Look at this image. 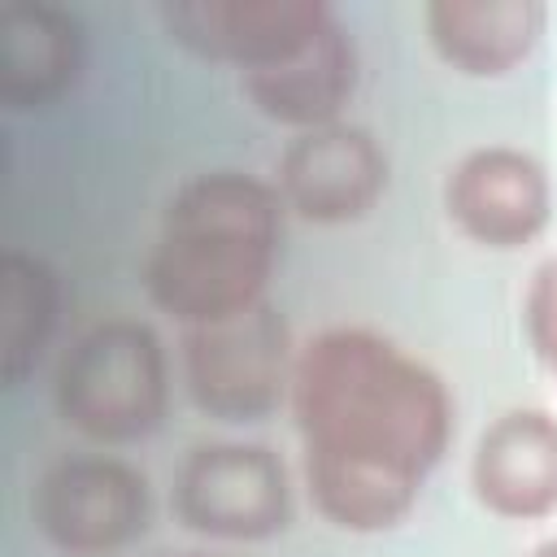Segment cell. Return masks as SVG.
I'll list each match as a JSON object with an SVG mask.
<instances>
[{"instance_id": "obj_1", "label": "cell", "mask_w": 557, "mask_h": 557, "mask_svg": "<svg viewBox=\"0 0 557 557\" xmlns=\"http://www.w3.org/2000/svg\"><path fill=\"white\" fill-rule=\"evenodd\" d=\"M287 405L309 505L344 535L396 531L457 435L444 374L361 322L322 326L296 348Z\"/></svg>"}, {"instance_id": "obj_2", "label": "cell", "mask_w": 557, "mask_h": 557, "mask_svg": "<svg viewBox=\"0 0 557 557\" xmlns=\"http://www.w3.org/2000/svg\"><path fill=\"white\" fill-rule=\"evenodd\" d=\"M283 196L248 170H200L165 200L144 261L148 300L183 331L265 300L283 261Z\"/></svg>"}, {"instance_id": "obj_3", "label": "cell", "mask_w": 557, "mask_h": 557, "mask_svg": "<svg viewBox=\"0 0 557 557\" xmlns=\"http://www.w3.org/2000/svg\"><path fill=\"white\" fill-rule=\"evenodd\" d=\"M52 405L74 435L100 448L148 440L170 409V357L161 335L139 318L87 326L57 361Z\"/></svg>"}, {"instance_id": "obj_4", "label": "cell", "mask_w": 557, "mask_h": 557, "mask_svg": "<svg viewBox=\"0 0 557 557\" xmlns=\"http://www.w3.org/2000/svg\"><path fill=\"white\" fill-rule=\"evenodd\" d=\"M296 348L287 318L261 300L235 318L183 331V387L213 422H265L292 396Z\"/></svg>"}, {"instance_id": "obj_5", "label": "cell", "mask_w": 557, "mask_h": 557, "mask_svg": "<svg viewBox=\"0 0 557 557\" xmlns=\"http://www.w3.org/2000/svg\"><path fill=\"white\" fill-rule=\"evenodd\" d=\"M174 518L205 540L265 544L292 527L287 461L257 440L196 444L174 474Z\"/></svg>"}, {"instance_id": "obj_6", "label": "cell", "mask_w": 557, "mask_h": 557, "mask_svg": "<svg viewBox=\"0 0 557 557\" xmlns=\"http://www.w3.org/2000/svg\"><path fill=\"white\" fill-rule=\"evenodd\" d=\"M35 531L70 557H104L135 544L152 522V487L139 466L113 453L52 461L30 487Z\"/></svg>"}, {"instance_id": "obj_7", "label": "cell", "mask_w": 557, "mask_h": 557, "mask_svg": "<svg viewBox=\"0 0 557 557\" xmlns=\"http://www.w3.org/2000/svg\"><path fill=\"white\" fill-rule=\"evenodd\" d=\"M157 22L196 61L257 74L305 52L335 9L326 0H161Z\"/></svg>"}, {"instance_id": "obj_8", "label": "cell", "mask_w": 557, "mask_h": 557, "mask_svg": "<svg viewBox=\"0 0 557 557\" xmlns=\"http://www.w3.org/2000/svg\"><path fill=\"white\" fill-rule=\"evenodd\" d=\"M444 218L461 239L487 252H522L553 222V183L535 152L479 144L444 174Z\"/></svg>"}, {"instance_id": "obj_9", "label": "cell", "mask_w": 557, "mask_h": 557, "mask_svg": "<svg viewBox=\"0 0 557 557\" xmlns=\"http://www.w3.org/2000/svg\"><path fill=\"white\" fill-rule=\"evenodd\" d=\"M392 183L387 148L370 126L331 122L287 139L278 157L283 205L313 226H352L379 209Z\"/></svg>"}, {"instance_id": "obj_10", "label": "cell", "mask_w": 557, "mask_h": 557, "mask_svg": "<svg viewBox=\"0 0 557 557\" xmlns=\"http://www.w3.org/2000/svg\"><path fill=\"white\" fill-rule=\"evenodd\" d=\"M470 496L500 522L557 513V413L513 405L496 413L470 453Z\"/></svg>"}, {"instance_id": "obj_11", "label": "cell", "mask_w": 557, "mask_h": 557, "mask_svg": "<svg viewBox=\"0 0 557 557\" xmlns=\"http://www.w3.org/2000/svg\"><path fill=\"white\" fill-rule=\"evenodd\" d=\"M431 52L461 78L518 74L548 35L544 0H431L422 9Z\"/></svg>"}, {"instance_id": "obj_12", "label": "cell", "mask_w": 557, "mask_h": 557, "mask_svg": "<svg viewBox=\"0 0 557 557\" xmlns=\"http://www.w3.org/2000/svg\"><path fill=\"white\" fill-rule=\"evenodd\" d=\"M87 70V30L78 13L48 0H17L0 17V100L13 113H39L65 100Z\"/></svg>"}, {"instance_id": "obj_13", "label": "cell", "mask_w": 557, "mask_h": 557, "mask_svg": "<svg viewBox=\"0 0 557 557\" xmlns=\"http://www.w3.org/2000/svg\"><path fill=\"white\" fill-rule=\"evenodd\" d=\"M361 83V52L352 30L335 22L292 61L257 70V74H239V91L244 100L274 126L287 131H318L331 122H344L339 113L348 109V100L357 96Z\"/></svg>"}, {"instance_id": "obj_14", "label": "cell", "mask_w": 557, "mask_h": 557, "mask_svg": "<svg viewBox=\"0 0 557 557\" xmlns=\"http://www.w3.org/2000/svg\"><path fill=\"white\" fill-rule=\"evenodd\" d=\"M0 379L4 387H22L26 374H35V366L44 361L52 331L61 322V274L39 252L9 248L0 261Z\"/></svg>"}, {"instance_id": "obj_15", "label": "cell", "mask_w": 557, "mask_h": 557, "mask_svg": "<svg viewBox=\"0 0 557 557\" xmlns=\"http://www.w3.org/2000/svg\"><path fill=\"white\" fill-rule=\"evenodd\" d=\"M522 326H527V344L540 357V366L548 370V379L557 383V252L544 257L531 278H527V296H522Z\"/></svg>"}, {"instance_id": "obj_16", "label": "cell", "mask_w": 557, "mask_h": 557, "mask_svg": "<svg viewBox=\"0 0 557 557\" xmlns=\"http://www.w3.org/2000/svg\"><path fill=\"white\" fill-rule=\"evenodd\" d=\"M527 557H557V535H548V540H540V544H535V548H531Z\"/></svg>"}, {"instance_id": "obj_17", "label": "cell", "mask_w": 557, "mask_h": 557, "mask_svg": "<svg viewBox=\"0 0 557 557\" xmlns=\"http://www.w3.org/2000/svg\"><path fill=\"white\" fill-rule=\"evenodd\" d=\"M178 557H239V553H178Z\"/></svg>"}]
</instances>
